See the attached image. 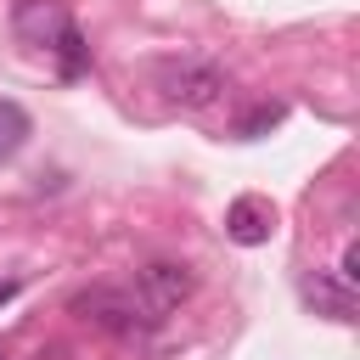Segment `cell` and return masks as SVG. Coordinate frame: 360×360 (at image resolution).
I'll use <instances>...</instances> for the list:
<instances>
[{"mask_svg":"<svg viewBox=\"0 0 360 360\" xmlns=\"http://www.w3.org/2000/svg\"><path fill=\"white\" fill-rule=\"evenodd\" d=\"M276 118H281V107H259L253 118H242V129H236V135H248V141H253V135H259V129H270Z\"/></svg>","mask_w":360,"mask_h":360,"instance_id":"30bf717a","label":"cell"},{"mask_svg":"<svg viewBox=\"0 0 360 360\" xmlns=\"http://www.w3.org/2000/svg\"><path fill=\"white\" fill-rule=\"evenodd\" d=\"M73 309H79L84 321H96V326L118 332V338H135V332L158 326V321L141 309V298H135L129 287H90V292H79V298H73Z\"/></svg>","mask_w":360,"mask_h":360,"instance_id":"3957f363","label":"cell"},{"mask_svg":"<svg viewBox=\"0 0 360 360\" xmlns=\"http://www.w3.org/2000/svg\"><path fill=\"white\" fill-rule=\"evenodd\" d=\"M191 287H197L191 264H174V259H152V264H141L135 281H129V292L141 298V309H146L152 321H163L169 309H180V304L191 298Z\"/></svg>","mask_w":360,"mask_h":360,"instance_id":"7a4b0ae2","label":"cell"},{"mask_svg":"<svg viewBox=\"0 0 360 360\" xmlns=\"http://www.w3.org/2000/svg\"><path fill=\"white\" fill-rule=\"evenodd\" d=\"M270 231H276V208H270L264 197H236V202L225 208V236H231V242L259 248V242H270Z\"/></svg>","mask_w":360,"mask_h":360,"instance_id":"277c9868","label":"cell"},{"mask_svg":"<svg viewBox=\"0 0 360 360\" xmlns=\"http://www.w3.org/2000/svg\"><path fill=\"white\" fill-rule=\"evenodd\" d=\"M73 17L56 6V0H17V34H28V39H39L45 51L56 45V34L68 28Z\"/></svg>","mask_w":360,"mask_h":360,"instance_id":"5b68a950","label":"cell"},{"mask_svg":"<svg viewBox=\"0 0 360 360\" xmlns=\"http://www.w3.org/2000/svg\"><path fill=\"white\" fill-rule=\"evenodd\" d=\"M28 129H34V124H28V112H22L17 101H0V163L28 141Z\"/></svg>","mask_w":360,"mask_h":360,"instance_id":"52a82bcc","label":"cell"},{"mask_svg":"<svg viewBox=\"0 0 360 360\" xmlns=\"http://www.w3.org/2000/svg\"><path fill=\"white\" fill-rule=\"evenodd\" d=\"M51 51L62 56V73H68V79H73V73L84 68V39H79V28H73V22H68V28L56 34V45H51Z\"/></svg>","mask_w":360,"mask_h":360,"instance_id":"ba28073f","label":"cell"},{"mask_svg":"<svg viewBox=\"0 0 360 360\" xmlns=\"http://www.w3.org/2000/svg\"><path fill=\"white\" fill-rule=\"evenodd\" d=\"M17 298V281H0V304H11Z\"/></svg>","mask_w":360,"mask_h":360,"instance_id":"8fae6325","label":"cell"},{"mask_svg":"<svg viewBox=\"0 0 360 360\" xmlns=\"http://www.w3.org/2000/svg\"><path fill=\"white\" fill-rule=\"evenodd\" d=\"M152 84L163 90V101L174 107H214L225 96V73L202 56H163L152 68Z\"/></svg>","mask_w":360,"mask_h":360,"instance_id":"6da1fadb","label":"cell"},{"mask_svg":"<svg viewBox=\"0 0 360 360\" xmlns=\"http://www.w3.org/2000/svg\"><path fill=\"white\" fill-rule=\"evenodd\" d=\"M304 298L321 304L332 321H354V287L338 281V276H309V281H304Z\"/></svg>","mask_w":360,"mask_h":360,"instance_id":"8992f818","label":"cell"},{"mask_svg":"<svg viewBox=\"0 0 360 360\" xmlns=\"http://www.w3.org/2000/svg\"><path fill=\"white\" fill-rule=\"evenodd\" d=\"M0 360H6V354H0Z\"/></svg>","mask_w":360,"mask_h":360,"instance_id":"7c38bea8","label":"cell"},{"mask_svg":"<svg viewBox=\"0 0 360 360\" xmlns=\"http://www.w3.org/2000/svg\"><path fill=\"white\" fill-rule=\"evenodd\" d=\"M338 281L360 287V248H354V242H343V259H338Z\"/></svg>","mask_w":360,"mask_h":360,"instance_id":"9c48e42d","label":"cell"}]
</instances>
